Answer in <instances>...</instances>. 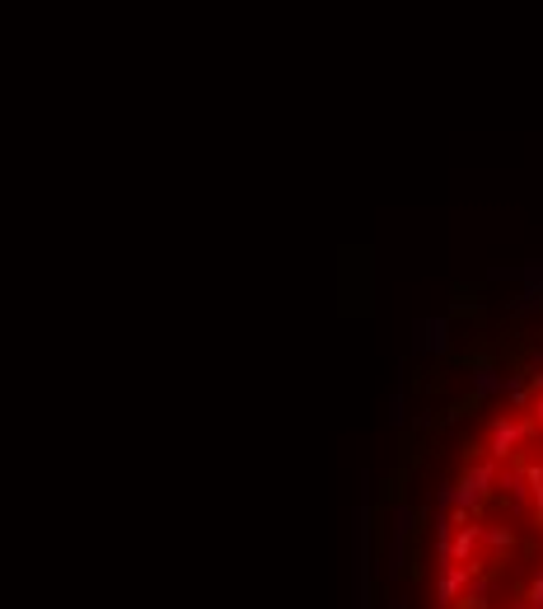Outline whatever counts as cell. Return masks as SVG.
Returning a JSON list of instances; mask_svg holds the SVG:
<instances>
[{
	"label": "cell",
	"instance_id": "obj_1",
	"mask_svg": "<svg viewBox=\"0 0 543 609\" xmlns=\"http://www.w3.org/2000/svg\"><path fill=\"white\" fill-rule=\"evenodd\" d=\"M478 572L464 567V563H450V567H436V609H454L459 590H464Z\"/></svg>",
	"mask_w": 543,
	"mask_h": 609
},
{
	"label": "cell",
	"instance_id": "obj_2",
	"mask_svg": "<svg viewBox=\"0 0 543 609\" xmlns=\"http://www.w3.org/2000/svg\"><path fill=\"white\" fill-rule=\"evenodd\" d=\"M520 600H524V605H534V609H543V567H534L530 577L520 582Z\"/></svg>",
	"mask_w": 543,
	"mask_h": 609
},
{
	"label": "cell",
	"instance_id": "obj_3",
	"mask_svg": "<svg viewBox=\"0 0 543 609\" xmlns=\"http://www.w3.org/2000/svg\"><path fill=\"white\" fill-rule=\"evenodd\" d=\"M506 609H534V605H524V600L516 596V600H511V605H506Z\"/></svg>",
	"mask_w": 543,
	"mask_h": 609
}]
</instances>
